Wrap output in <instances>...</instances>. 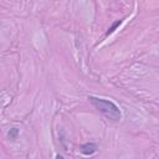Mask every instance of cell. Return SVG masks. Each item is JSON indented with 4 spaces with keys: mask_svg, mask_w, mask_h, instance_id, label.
Here are the masks:
<instances>
[{
    "mask_svg": "<svg viewBox=\"0 0 159 159\" xmlns=\"http://www.w3.org/2000/svg\"><path fill=\"white\" fill-rule=\"evenodd\" d=\"M88 101L92 103V106L102 114H104L107 118L112 119V120H119L122 117L120 109L118 108V106L108 99L104 98H99V97H94V96H88Z\"/></svg>",
    "mask_w": 159,
    "mask_h": 159,
    "instance_id": "cell-1",
    "label": "cell"
},
{
    "mask_svg": "<svg viewBox=\"0 0 159 159\" xmlns=\"http://www.w3.org/2000/svg\"><path fill=\"white\" fill-rule=\"evenodd\" d=\"M97 149H98V145L96 143H92V142L84 143V144H82L80 147V152L83 155H92V154H94L97 152Z\"/></svg>",
    "mask_w": 159,
    "mask_h": 159,
    "instance_id": "cell-2",
    "label": "cell"
},
{
    "mask_svg": "<svg viewBox=\"0 0 159 159\" xmlns=\"http://www.w3.org/2000/svg\"><path fill=\"white\" fill-rule=\"evenodd\" d=\"M123 22V20H116L109 27H108V30H107V32H106V36H108V35H111V34H113L118 27H119V25Z\"/></svg>",
    "mask_w": 159,
    "mask_h": 159,
    "instance_id": "cell-3",
    "label": "cell"
},
{
    "mask_svg": "<svg viewBox=\"0 0 159 159\" xmlns=\"http://www.w3.org/2000/svg\"><path fill=\"white\" fill-rule=\"evenodd\" d=\"M19 134H20V130L14 127V128H11V129L7 132V138L14 142V140H16V139L19 138Z\"/></svg>",
    "mask_w": 159,
    "mask_h": 159,
    "instance_id": "cell-4",
    "label": "cell"
},
{
    "mask_svg": "<svg viewBox=\"0 0 159 159\" xmlns=\"http://www.w3.org/2000/svg\"><path fill=\"white\" fill-rule=\"evenodd\" d=\"M56 159H65V158H63L62 155H60V154H57V155H56Z\"/></svg>",
    "mask_w": 159,
    "mask_h": 159,
    "instance_id": "cell-5",
    "label": "cell"
}]
</instances>
